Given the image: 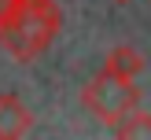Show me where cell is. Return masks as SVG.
<instances>
[{
	"label": "cell",
	"instance_id": "6",
	"mask_svg": "<svg viewBox=\"0 0 151 140\" xmlns=\"http://www.w3.org/2000/svg\"><path fill=\"white\" fill-rule=\"evenodd\" d=\"M114 4H129V0H114Z\"/></svg>",
	"mask_w": 151,
	"mask_h": 140
},
{
	"label": "cell",
	"instance_id": "1",
	"mask_svg": "<svg viewBox=\"0 0 151 140\" xmlns=\"http://www.w3.org/2000/svg\"><path fill=\"white\" fill-rule=\"evenodd\" d=\"M63 29L55 0H0V48L15 63H29L52 48Z\"/></svg>",
	"mask_w": 151,
	"mask_h": 140
},
{
	"label": "cell",
	"instance_id": "3",
	"mask_svg": "<svg viewBox=\"0 0 151 140\" xmlns=\"http://www.w3.org/2000/svg\"><path fill=\"white\" fill-rule=\"evenodd\" d=\"M29 125H33L29 107H26L15 92H4V96H0V140L22 136V133H29Z\"/></svg>",
	"mask_w": 151,
	"mask_h": 140
},
{
	"label": "cell",
	"instance_id": "5",
	"mask_svg": "<svg viewBox=\"0 0 151 140\" xmlns=\"http://www.w3.org/2000/svg\"><path fill=\"white\" fill-rule=\"evenodd\" d=\"M111 129H114L118 140H144V136H151V114H147V111H140V107H133L129 114L118 118Z\"/></svg>",
	"mask_w": 151,
	"mask_h": 140
},
{
	"label": "cell",
	"instance_id": "2",
	"mask_svg": "<svg viewBox=\"0 0 151 140\" xmlns=\"http://www.w3.org/2000/svg\"><path fill=\"white\" fill-rule=\"evenodd\" d=\"M81 103H85L103 125H114L118 118H125L133 107H140V88L133 85V78L100 70L85 88H81Z\"/></svg>",
	"mask_w": 151,
	"mask_h": 140
},
{
	"label": "cell",
	"instance_id": "4",
	"mask_svg": "<svg viewBox=\"0 0 151 140\" xmlns=\"http://www.w3.org/2000/svg\"><path fill=\"white\" fill-rule=\"evenodd\" d=\"M103 70L122 74V78H133V81H137L140 74H144V55H140L133 44H118V48H111V55H107V63H103Z\"/></svg>",
	"mask_w": 151,
	"mask_h": 140
}]
</instances>
